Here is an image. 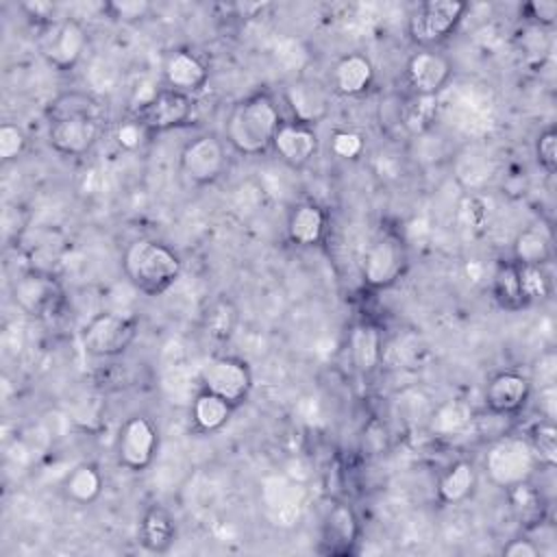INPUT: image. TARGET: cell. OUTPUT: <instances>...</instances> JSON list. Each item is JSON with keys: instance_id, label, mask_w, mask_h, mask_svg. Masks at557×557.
Wrapping results in <instances>:
<instances>
[{"instance_id": "1", "label": "cell", "mask_w": 557, "mask_h": 557, "mask_svg": "<svg viewBox=\"0 0 557 557\" xmlns=\"http://www.w3.org/2000/svg\"><path fill=\"white\" fill-rule=\"evenodd\" d=\"M281 122L278 104L268 91L250 94L231 109L224 124L226 141L244 157H259L272 148Z\"/></svg>"}, {"instance_id": "2", "label": "cell", "mask_w": 557, "mask_h": 557, "mask_svg": "<svg viewBox=\"0 0 557 557\" xmlns=\"http://www.w3.org/2000/svg\"><path fill=\"white\" fill-rule=\"evenodd\" d=\"M122 268L131 285L148 296H159L181 276V257L163 242L137 237L126 244Z\"/></svg>"}, {"instance_id": "3", "label": "cell", "mask_w": 557, "mask_h": 557, "mask_svg": "<svg viewBox=\"0 0 557 557\" xmlns=\"http://www.w3.org/2000/svg\"><path fill=\"white\" fill-rule=\"evenodd\" d=\"M407 261V244L400 233L392 228L381 231L363 250L359 265L361 281L370 289H387L403 278Z\"/></svg>"}, {"instance_id": "4", "label": "cell", "mask_w": 557, "mask_h": 557, "mask_svg": "<svg viewBox=\"0 0 557 557\" xmlns=\"http://www.w3.org/2000/svg\"><path fill=\"white\" fill-rule=\"evenodd\" d=\"M537 466V457L533 455L527 437L516 435H503L496 442H492L483 459L487 479L503 490L529 481Z\"/></svg>"}, {"instance_id": "5", "label": "cell", "mask_w": 557, "mask_h": 557, "mask_svg": "<svg viewBox=\"0 0 557 557\" xmlns=\"http://www.w3.org/2000/svg\"><path fill=\"white\" fill-rule=\"evenodd\" d=\"M468 4L461 0H426L420 2L407 20V35L420 48H433L463 20Z\"/></svg>"}, {"instance_id": "6", "label": "cell", "mask_w": 557, "mask_h": 557, "mask_svg": "<svg viewBox=\"0 0 557 557\" xmlns=\"http://www.w3.org/2000/svg\"><path fill=\"white\" fill-rule=\"evenodd\" d=\"M198 383L200 389L224 398L237 409L250 396L252 372L244 359L233 355H218L200 366Z\"/></svg>"}, {"instance_id": "7", "label": "cell", "mask_w": 557, "mask_h": 557, "mask_svg": "<svg viewBox=\"0 0 557 557\" xmlns=\"http://www.w3.org/2000/svg\"><path fill=\"white\" fill-rule=\"evenodd\" d=\"M137 335V322L128 315L104 311L96 313L81 333L83 348L98 359L124 355Z\"/></svg>"}, {"instance_id": "8", "label": "cell", "mask_w": 557, "mask_h": 557, "mask_svg": "<svg viewBox=\"0 0 557 557\" xmlns=\"http://www.w3.org/2000/svg\"><path fill=\"white\" fill-rule=\"evenodd\" d=\"M159 448V433L150 418L135 413L124 420L115 440V455L120 466L131 472H144L154 461Z\"/></svg>"}, {"instance_id": "9", "label": "cell", "mask_w": 557, "mask_h": 557, "mask_svg": "<svg viewBox=\"0 0 557 557\" xmlns=\"http://www.w3.org/2000/svg\"><path fill=\"white\" fill-rule=\"evenodd\" d=\"M228 165L226 148L215 135H198L181 150V174L191 185L215 183Z\"/></svg>"}, {"instance_id": "10", "label": "cell", "mask_w": 557, "mask_h": 557, "mask_svg": "<svg viewBox=\"0 0 557 557\" xmlns=\"http://www.w3.org/2000/svg\"><path fill=\"white\" fill-rule=\"evenodd\" d=\"M11 296L24 313L33 318H44L59 307L63 292L52 272L30 268L13 281Z\"/></svg>"}, {"instance_id": "11", "label": "cell", "mask_w": 557, "mask_h": 557, "mask_svg": "<svg viewBox=\"0 0 557 557\" xmlns=\"http://www.w3.org/2000/svg\"><path fill=\"white\" fill-rule=\"evenodd\" d=\"M87 41V30L78 20H54L52 24H48L46 35L41 37V54L52 67L67 72L81 61Z\"/></svg>"}, {"instance_id": "12", "label": "cell", "mask_w": 557, "mask_h": 557, "mask_svg": "<svg viewBox=\"0 0 557 557\" xmlns=\"http://www.w3.org/2000/svg\"><path fill=\"white\" fill-rule=\"evenodd\" d=\"M191 109V96L165 87L157 89L150 98H146V102L137 107L135 117L146 126L150 135H154L183 126L189 120Z\"/></svg>"}, {"instance_id": "13", "label": "cell", "mask_w": 557, "mask_h": 557, "mask_svg": "<svg viewBox=\"0 0 557 557\" xmlns=\"http://www.w3.org/2000/svg\"><path fill=\"white\" fill-rule=\"evenodd\" d=\"M450 59L431 48H420L409 57L405 65L407 85L416 96H437L450 81Z\"/></svg>"}, {"instance_id": "14", "label": "cell", "mask_w": 557, "mask_h": 557, "mask_svg": "<svg viewBox=\"0 0 557 557\" xmlns=\"http://www.w3.org/2000/svg\"><path fill=\"white\" fill-rule=\"evenodd\" d=\"M361 527L350 505L333 500L322 518L320 550L326 555H350L359 542Z\"/></svg>"}, {"instance_id": "15", "label": "cell", "mask_w": 557, "mask_h": 557, "mask_svg": "<svg viewBox=\"0 0 557 557\" xmlns=\"http://www.w3.org/2000/svg\"><path fill=\"white\" fill-rule=\"evenodd\" d=\"M531 379L516 370L496 372L485 385V407L494 416H513L531 398Z\"/></svg>"}, {"instance_id": "16", "label": "cell", "mask_w": 557, "mask_h": 557, "mask_svg": "<svg viewBox=\"0 0 557 557\" xmlns=\"http://www.w3.org/2000/svg\"><path fill=\"white\" fill-rule=\"evenodd\" d=\"M272 150L285 165L300 170L318 152V133L313 126L300 124L296 120H283L272 139Z\"/></svg>"}, {"instance_id": "17", "label": "cell", "mask_w": 557, "mask_h": 557, "mask_svg": "<svg viewBox=\"0 0 557 557\" xmlns=\"http://www.w3.org/2000/svg\"><path fill=\"white\" fill-rule=\"evenodd\" d=\"M285 102L292 111V120L315 126L331 111L329 89L313 78H296L285 87Z\"/></svg>"}, {"instance_id": "18", "label": "cell", "mask_w": 557, "mask_h": 557, "mask_svg": "<svg viewBox=\"0 0 557 557\" xmlns=\"http://www.w3.org/2000/svg\"><path fill=\"white\" fill-rule=\"evenodd\" d=\"M100 139V120L76 117L50 122L48 126V144L54 152L65 157H83L87 154L96 141Z\"/></svg>"}, {"instance_id": "19", "label": "cell", "mask_w": 557, "mask_h": 557, "mask_svg": "<svg viewBox=\"0 0 557 557\" xmlns=\"http://www.w3.org/2000/svg\"><path fill=\"white\" fill-rule=\"evenodd\" d=\"M163 78L170 89L191 96L205 87L209 70L196 52L187 48H176L170 50L163 59Z\"/></svg>"}, {"instance_id": "20", "label": "cell", "mask_w": 557, "mask_h": 557, "mask_svg": "<svg viewBox=\"0 0 557 557\" xmlns=\"http://www.w3.org/2000/svg\"><path fill=\"white\" fill-rule=\"evenodd\" d=\"M326 226H329V215L324 207H320L313 200H302L294 205V209L289 211L285 233L294 246L313 248L324 239Z\"/></svg>"}, {"instance_id": "21", "label": "cell", "mask_w": 557, "mask_h": 557, "mask_svg": "<svg viewBox=\"0 0 557 557\" xmlns=\"http://www.w3.org/2000/svg\"><path fill=\"white\" fill-rule=\"evenodd\" d=\"M348 355L357 372L372 374L383 357L381 329L370 320H359L348 333Z\"/></svg>"}, {"instance_id": "22", "label": "cell", "mask_w": 557, "mask_h": 557, "mask_svg": "<svg viewBox=\"0 0 557 557\" xmlns=\"http://www.w3.org/2000/svg\"><path fill=\"white\" fill-rule=\"evenodd\" d=\"M374 81V67L368 57L359 52L344 54L331 70V89L339 96H361Z\"/></svg>"}, {"instance_id": "23", "label": "cell", "mask_w": 557, "mask_h": 557, "mask_svg": "<svg viewBox=\"0 0 557 557\" xmlns=\"http://www.w3.org/2000/svg\"><path fill=\"white\" fill-rule=\"evenodd\" d=\"M476 470L474 463L468 459L453 461L437 479V500L442 505H461L466 503L476 490Z\"/></svg>"}, {"instance_id": "24", "label": "cell", "mask_w": 557, "mask_h": 557, "mask_svg": "<svg viewBox=\"0 0 557 557\" xmlns=\"http://www.w3.org/2000/svg\"><path fill=\"white\" fill-rule=\"evenodd\" d=\"M174 540H176L174 516L161 505H150L139 520V544L150 553H168Z\"/></svg>"}, {"instance_id": "25", "label": "cell", "mask_w": 557, "mask_h": 557, "mask_svg": "<svg viewBox=\"0 0 557 557\" xmlns=\"http://www.w3.org/2000/svg\"><path fill=\"white\" fill-rule=\"evenodd\" d=\"M61 487H63V494L70 503L87 507V505H91L100 498L102 487H104V479H102V472L98 470L96 463L83 461V463H76L65 474Z\"/></svg>"}, {"instance_id": "26", "label": "cell", "mask_w": 557, "mask_h": 557, "mask_svg": "<svg viewBox=\"0 0 557 557\" xmlns=\"http://www.w3.org/2000/svg\"><path fill=\"white\" fill-rule=\"evenodd\" d=\"M233 411H235L233 405H228L224 398H220L207 389H200L189 405V416H191L194 426L200 433H209V435L224 429L228 424Z\"/></svg>"}, {"instance_id": "27", "label": "cell", "mask_w": 557, "mask_h": 557, "mask_svg": "<svg viewBox=\"0 0 557 557\" xmlns=\"http://www.w3.org/2000/svg\"><path fill=\"white\" fill-rule=\"evenodd\" d=\"M492 298L505 311H520L527 307L518 263L513 259H500L496 263L492 272Z\"/></svg>"}, {"instance_id": "28", "label": "cell", "mask_w": 557, "mask_h": 557, "mask_svg": "<svg viewBox=\"0 0 557 557\" xmlns=\"http://www.w3.org/2000/svg\"><path fill=\"white\" fill-rule=\"evenodd\" d=\"M46 117L48 122H61V120H76V117H91L100 120L102 117V107L100 102L81 89H70L61 91L50 100L46 107Z\"/></svg>"}, {"instance_id": "29", "label": "cell", "mask_w": 557, "mask_h": 557, "mask_svg": "<svg viewBox=\"0 0 557 557\" xmlns=\"http://www.w3.org/2000/svg\"><path fill=\"white\" fill-rule=\"evenodd\" d=\"M511 259L518 265H546L553 259V239L540 226L520 231L511 244Z\"/></svg>"}, {"instance_id": "30", "label": "cell", "mask_w": 557, "mask_h": 557, "mask_svg": "<svg viewBox=\"0 0 557 557\" xmlns=\"http://www.w3.org/2000/svg\"><path fill=\"white\" fill-rule=\"evenodd\" d=\"M239 311L235 302L226 296L213 298L202 311V331L213 342H228L235 333Z\"/></svg>"}, {"instance_id": "31", "label": "cell", "mask_w": 557, "mask_h": 557, "mask_svg": "<svg viewBox=\"0 0 557 557\" xmlns=\"http://www.w3.org/2000/svg\"><path fill=\"white\" fill-rule=\"evenodd\" d=\"M437 117V96H416L400 102V126L413 137H422Z\"/></svg>"}, {"instance_id": "32", "label": "cell", "mask_w": 557, "mask_h": 557, "mask_svg": "<svg viewBox=\"0 0 557 557\" xmlns=\"http://www.w3.org/2000/svg\"><path fill=\"white\" fill-rule=\"evenodd\" d=\"M470 422H472V407L459 398H450L435 409L429 426L435 435L448 437L466 431Z\"/></svg>"}, {"instance_id": "33", "label": "cell", "mask_w": 557, "mask_h": 557, "mask_svg": "<svg viewBox=\"0 0 557 557\" xmlns=\"http://www.w3.org/2000/svg\"><path fill=\"white\" fill-rule=\"evenodd\" d=\"M509 503L513 513L527 524H542L544 522V496L531 481H522L507 490Z\"/></svg>"}, {"instance_id": "34", "label": "cell", "mask_w": 557, "mask_h": 557, "mask_svg": "<svg viewBox=\"0 0 557 557\" xmlns=\"http://www.w3.org/2000/svg\"><path fill=\"white\" fill-rule=\"evenodd\" d=\"M527 442L540 466L553 468L557 463V429L553 420L540 418L537 422H533L527 433Z\"/></svg>"}, {"instance_id": "35", "label": "cell", "mask_w": 557, "mask_h": 557, "mask_svg": "<svg viewBox=\"0 0 557 557\" xmlns=\"http://www.w3.org/2000/svg\"><path fill=\"white\" fill-rule=\"evenodd\" d=\"M520 272V285H522V296L527 305L546 300L553 292L550 276L546 272V265H518Z\"/></svg>"}, {"instance_id": "36", "label": "cell", "mask_w": 557, "mask_h": 557, "mask_svg": "<svg viewBox=\"0 0 557 557\" xmlns=\"http://www.w3.org/2000/svg\"><path fill=\"white\" fill-rule=\"evenodd\" d=\"M102 11L117 22H137L152 11V4L146 0H111L102 4Z\"/></svg>"}, {"instance_id": "37", "label": "cell", "mask_w": 557, "mask_h": 557, "mask_svg": "<svg viewBox=\"0 0 557 557\" xmlns=\"http://www.w3.org/2000/svg\"><path fill=\"white\" fill-rule=\"evenodd\" d=\"M535 157L540 168L546 174H555L557 170V128L555 126H546L544 131H540L535 139Z\"/></svg>"}, {"instance_id": "38", "label": "cell", "mask_w": 557, "mask_h": 557, "mask_svg": "<svg viewBox=\"0 0 557 557\" xmlns=\"http://www.w3.org/2000/svg\"><path fill=\"white\" fill-rule=\"evenodd\" d=\"M24 148H26L24 131L13 122H4L0 126V159L4 163L15 161L17 157H22Z\"/></svg>"}, {"instance_id": "39", "label": "cell", "mask_w": 557, "mask_h": 557, "mask_svg": "<svg viewBox=\"0 0 557 557\" xmlns=\"http://www.w3.org/2000/svg\"><path fill=\"white\" fill-rule=\"evenodd\" d=\"M366 150V141L357 131H335L331 135V152L339 159H359Z\"/></svg>"}, {"instance_id": "40", "label": "cell", "mask_w": 557, "mask_h": 557, "mask_svg": "<svg viewBox=\"0 0 557 557\" xmlns=\"http://www.w3.org/2000/svg\"><path fill=\"white\" fill-rule=\"evenodd\" d=\"M520 15L533 26H553L557 20V2L555 0H531L520 7Z\"/></svg>"}, {"instance_id": "41", "label": "cell", "mask_w": 557, "mask_h": 557, "mask_svg": "<svg viewBox=\"0 0 557 557\" xmlns=\"http://www.w3.org/2000/svg\"><path fill=\"white\" fill-rule=\"evenodd\" d=\"M148 135H150V133L146 131V126H144L137 117L124 120V122H120V124L115 126V141H117V146L124 148V150H137V148L146 141Z\"/></svg>"}, {"instance_id": "42", "label": "cell", "mask_w": 557, "mask_h": 557, "mask_svg": "<svg viewBox=\"0 0 557 557\" xmlns=\"http://www.w3.org/2000/svg\"><path fill=\"white\" fill-rule=\"evenodd\" d=\"M505 557H537L540 555V546L533 542V540H527V537H516V540H509L503 550H500Z\"/></svg>"}, {"instance_id": "43", "label": "cell", "mask_w": 557, "mask_h": 557, "mask_svg": "<svg viewBox=\"0 0 557 557\" xmlns=\"http://www.w3.org/2000/svg\"><path fill=\"white\" fill-rule=\"evenodd\" d=\"M22 9L28 11L30 17L46 22V26L54 22V4H50V2H24Z\"/></svg>"}]
</instances>
